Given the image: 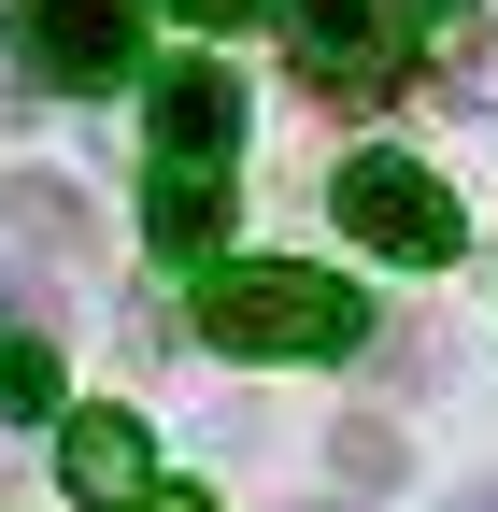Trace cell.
<instances>
[{
  "label": "cell",
  "mask_w": 498,
  "mask_h": 512,
  "mask_svg": "<svg viewBox=\"0 0 498 512\" xmlns=\"http://www.w3.org/2000/svg\"><path fill=\"white\" fill-rule=\"evenodd\" d=\"M200 342L214 356H356L370 342V299L328 271H285V256H228L200 285Z\"/></svg>",
  "instance_id": "1"
},
{
  "label": "cell",
  "mask_w": 498,
  "mask_h": 512,
  "mask_svg": "<svg viewBox=\"0 0 498 512\" xmlns=\"http://www.w3.org/2000/svg\"><path fill=\"white\" fill-rule=\"evenodd\" d=\"M328 214L370 242V256H399V271H442V256H456V200H442V185H427L413 157H342V185H328Z\"/></svg>",
  "instance_id": "2"
},
{
  "label": "cell",
  "mask_w": 498,
  "mask_h": 512,
  "mask_svg": "<svg viewBox=\"0 0 498 512\" xmlns=\"http://www.w3.org/2000/svg\"><path fill=\"white\" fill-rule=\"evenodd\" d=\"M15 57H29V86H129L143 15L129 0H15Z\"/></svg>",
  "instance_id": "3"
},
{
  "label": "cell",
  "mask_w": 498,
  "mask_h": 512,
  "mask_svg": "<svg viewBox=\"0 0 498 512\" xmlns=\"http://www.w3.org/2000/svg\"><path fill=\"white\" fill-rule=\"evenodd\" d=\"M143 128H157V171H228V157H242L228 57H171V72H143Z\"/></svg>",
  "instance_id": "4"
},
{
  "label": "cell",
  "mask_w": 498,
  "mask_h": 512,
  "mask_svg": "<svg viewBox=\"0 0 498 512\" xmlns=\"http://www.w3.org/2000/svg\"><path fill=\"white\" fill-rule=\"evenodd\" d=\"M299 57H314V86L328 100H399L413 86V57L385 29V0H299Z\"/></svg>",
  "instance_id": "5"
},
{
  "label": "cell",
  "mask_w": 498,
  "mask_h": 512,
  "mask_svg": "<svg viewBox=\"0 0 498 512\" xmlns=\"http://www.w3.org/2000/svg\"><path fill=\"white\" fill-rule=\"evenodd\" d=\"M57 484H72L86 512H143V498H157V441L100 399V413H72V427H57Z\"/></svg>",
  "instance_id": "6"
},
{
  "label": "cell",
  "mask_w": 498,
  "mask_h": 512,
  "mask_svg": "<svg viewBox=\"0 0 498 512\" xmlns=\"http://www.w3.org/2000/svg\"><path fill=\"white\" fill-rule=\"evenodd\" d=\"M143 228H157V256H214V228H228V171H157Z\"/></svg>",
  "instance_id": "7"
},
{
  "label": "cell",
  "mask_w": 498,
  "mask_h": 512,
  "mask_svg": "<svg viewBox=\"0 0 498 512\" xmlns=\"http://www.w3.org/2000/svg\"><path fill=\"white\" fill-rule=\"evenodd\" d=\"M15 228H29L43 256H86V200H72L57 171H29V185H15Z\"/></svg>",
  "instance_id": "8"
},
{
  "label": "cell",
  "mask_w": 498,
  "mask_h": 512,
  "mask_svg": "<svg viewBox=\"0 0 498 512\" xmlns=\"http://www.w3.org/2000/svg\"><path fill=\"white\" fill-rule=\"evenodd\" d=\"M0 413H57V356L29 328H0Z\"/></svg>",
  "instance_id": "9"
},
{
  "label": "cell",
  "mask_w": 498,
  "mask_h": 512,
  "mask_svg": "<svg viewBox=\"0 0 498 512\" xmlns=\"http://www.w3.org/2000/svg\"><path fill=\"white\" fill-rule=\"evenodd\" d=\"M328 470H356V484H399V427H328Z\"/></svg>",
  "instance_id": "10"
},
{
  "label": "cell",
  "mask_w": 498,
  "mask_h": 512,
  "mask_svg": "<svg viewBox=\"0 0 498 512\" xmlns=\"http://www.w3.org/2000/svg\"><path fill=\"white\" fill-rule=\"evenodd\" d=\"M143 512H214V498H200V484H157V498H143Z\"/></svg>",
  "instance_id": "11"
},
{
  "label": "cell",
  "mask_w": 498,
  "mask_h": 512,
  "mask_svg": "<svg viewBox=\"0 0 498 512\" xmlns=\"http://www.w3.org/2000/svg\"><path fill=\"white\" fill-rule=\"evenodd\" d=\"M470 72H484V100H498V43H470Z\"/></svg>",
  "instance_id": "12"
},
{
  "label": "cell",
  "mask_w": 498,
  "mask_h": 512,
  "mask_svg": "<svg viewBox=\"0 0 498 512\" xmlns=\"http://www.w3.org/2000/svg\"><path fill=\"white\" fill-rule=\"evenodd\" d=\"M456 512H498V484H456Z\"/></svg>",
  "instance_id": "13"
},
{
  "label": "cell",
  "mask_w": 498,
  "mask_h": 512,
  "mask_svg": "<svg viewBox=\"0 0 498 512\" xmlns=\"http://www.w3.org/2000/svg\"><path fill=\"white\" fill-rule=\"evenodd\" d=\"M185 15H200V0H185Z\"/></svg>",
  "instance_id": "14"
},
{
  "label": "cell",
  "mask_w": 498,
  "mask_h": 512,
  "mask_svg": "<svg viewBox=\"0 0 498 512\" xmlns=\"http://www.w3.org/2000/svg\"><path fill=\"white\" fill-rule=\"evenodd\" d=\"M314 512H328V498H314Z\"/></svg>",
  "instance_id": "15"
}]
</instances>
